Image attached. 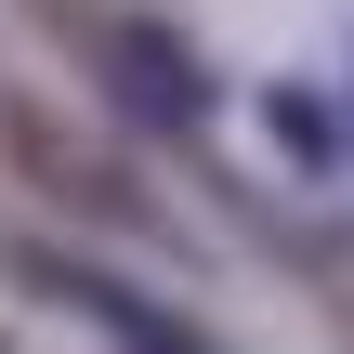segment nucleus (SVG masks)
Instances as JSON below:
<instances>
[{
	"label": "nucleus",
	"mask_w": 354,
	"mask_h": 354,
	"mask_svg": "<svg viewBox=\"0 0 354 354\" xmlns=\"http://www.w3.org/2000/svg\"><path fill=\"white\" fill-rule=\"evenodd\" d=\"M13 302H39V315H79V328H105V342H210L197 328V302H158V289H131V276H105V263H66V250H13Z\"/></svg>",
	"instance_id": "2"
},
{
	"label": "nucleus",
	"mask_w": 354,
	"mask_h": 354,
	"mask_svg": "<svg viewBox=\"0 0 354 354\" xmlns=\"http://www.w3.org/2000/svg\"><path fill=\"white\" fill-rule=\"evenodd\" d=\"M342 131H354V92H342Z\"/></svg>",
	"instance_id": "4"
},
{
	"label": "nucleus",
	"mask_w": 354,
	"mask_h": 354,
	"mask_svg": "<svg viewBox=\"0 0 354 354\" xmlns=\"http://www.w3.org/2000/svg\"><path fill=\"white\" fill-rule=\"evenodd\" d=\"M263 131H276L302 171H342V158H354V131H342V105H328V92H263Z\"/></svg>",
	"instance_id": "3"
},
{
	"label": "nucleus",
	"mask_w": 354,
	"mask_h": 354,
	"mask_svg": "<svg viewBox=\"0 0 354 354\" xmlns=\"http://www.w3.org/2000/svg\"><path fill=\"white\" fill-rule=\"evenodd\" d=\"M79 53H92L105 105H118L131 131H158V145H171V131H197V118L223 105V79L197 66V39H184V26H158V13H105Z\"/></svg>",
	"instance_id": "1"
}]
</instances>
